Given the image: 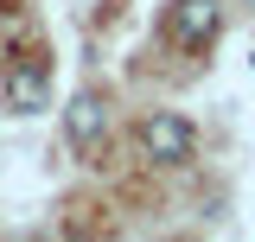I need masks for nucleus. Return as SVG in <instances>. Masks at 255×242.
Listing matches in <instances>:
<instances>
[{
	"label": "nucleus",
	"instance_id": "f257e3e1",
	"mask_svg": "<svg viewBox=\"0 0 255 242\" xmlns=\"http://www.w3.org/2000/svg\"><path fill=\"white\" fill-rule=\"evenodd\" d=\"M191 147H198V127H191L185 115H147L140 121V153L153 159V166H185L191 159Z\"/></svg>",
	"mask_w": 255,
	"mask_h": 242
},
{
	"label": "nucleus",
	"instance_id": "f03ea898",
	"mask_svg": "<svg viewBox=\"0 0 255 242\" xmlns=\"http://www.w3.org/2000/svg\"><path fill=\"white\" fill-rule=\"evenodd\" d=\"M166 32H172V45L204 51L217 38V0H172L166 6Z\"/></svg>",
	"mask_w": 255,
	"mask_h": 242
},
{
	"label": "nucleus",
	"instance_id": "7ed1b4c3",
	"mask_svg": "<svg viewBox=\"0 0 255 242\" xmlns=\"http://www.w3.org/2000/svg\"><path fill=\"white\" fill-rule=\"evenodd\" d=\"M6 109H13V115L51 109V77H45V64H13V70H6Z\"/></svg>",
	"mask_w": 255,
	"mask_h": 242
},
{
	"label": "nucleus",
	"instance_id": "20e7f679",
	"mask_svg": "<svg viewBox=\"0 0 255 242\" xmlns=\"http://www.w3.org/2000/svg\"><path fill=\"white\" fill-rule=\"evenodd\" d=\"M102 127H109V109H102V96H96V90L70 96V109H64V134H70V147H77V153H90L96 140H102Z\"/></svg>",
	"mask_w": 255,
	"mask_h": 242
},
{
	"label": "nucleus",
	"instance_id": "39448f33",
	"mask_svg": "<svg viewBox=\"0 0 255 242\" xmlns=\"http://www.w3.org/2000/svg\"><path fill=\"white\" fill-rule=\"evenodd\" d=\"M243 6H249V13H255V0H243Z\"/></svg>",
	"mask_w": 255,
	"mask_h": 242
},
{
	"label": "nucleus",
	"instance_id": "423d86ee",
	"mask_svg": "<svg viewBox=\"0 0 255 242\" xmlns=\"http://www.w3.org/2000/svg\"><path fill=\"white\" fill-rule=\"evenodd\" d=\"M0 6H13V0H0Z\"/></svg>",
	"mask_w": 255,
	"mask_h": 242
},
{
	"label": "nucleus",
	"instance_id": "0eeeda50",
	"mask_svg": "<svg viewBox=\"0 0 255 242\" xmlns=\"http://www.w3.org/2000/svg\"><path fill=\"white\" fill-rule=\"evenodd\" d=\"M249 64H255V51H249Z\"/></svg>",
	"mask_w": 255,
	"mask_h": 242
}]
</instances>
